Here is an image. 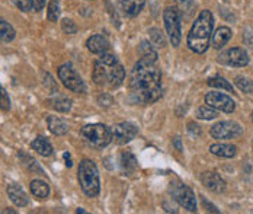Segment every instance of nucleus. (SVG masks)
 I'll use <instances>...</instances> for the list:
<instances>
[{"instance_id":"11","label":"nucleus","mask_w":253,"mask_h":214,"mask_svg":"<svg viewBox=\"0 0 253 214\" xmlns=\"http://www.w3.org/2000/svg\"><path fill=\"white\" fill-rule=\"evenodd\" d=\"M205 104L226 114H232L236 109V102L221 92H208L205 95Z\"/></svg>"},{"instance_id":"4","label":"nucleus","mask_w":253,"mask_h":214,"mask_svg":"<svg viewBox=\"0 0 253 214\" xmlns=\"http://www.w3.org/2000/svg\"><path fill=\"white\" fill-rule=\"evenodd\" d=\"M80 136L84 139V142H87L90 146L98 147V149H104V147H106L112 142L111 130L105 124H89V125H84L80 130Z\"/></svg>"},{"instance_id":"14","label":"nucleus","mask_w":253,"mask_h":214,"mask_svg":"<svg viewBox=\"0 0 253 214\" xmlns=\"http://www.w3.org/2000/svg\"><path fill=\"white\" fill-rule=\"evenodd\" d=\"M86 47L90 53L93 54H104L108 53L111 46L109 41L104 37V35H92L87 41H86Z\"/></svg>"},{"instance_id":"6","label":"nucleus","mask_w":253,"mask_h":214,"mask_svg":"<svg viewBox=\"0 0 253 214\" xmlns=\"http://www.w3.org/2000/svg\"><path fill=\"white\" fill-rule=\"evenodd\" d=\"M169 194L170 197L185 210H188L190 213L196 212V198L192 192L190 187H187L185 184L179 182V181H173L169 185Z\"/></svg>"},{"instance_id":"19","label":"nucleus","mask_w":253,"mask_h":214,"mask_svg":"<svg viewBox=\"0 0 253 214\" xmlns=\"http://www.w3.org/2000/svg\"><path fill=\"white\" fill-rule=\"evenodd\" d=\"M92 79L98 86H106V80H108V66L104 64L101 60H96L93 64V73H92Z\"/></svg>"},{"instance_id":"17","label":"nucleus","mask_w":253,"mask_h":214,"mask_svg":"<svg viewBox=\"0 0 253 214\" xmlns=\"http://www.w3.org/2000/svg\"><path fill=\"white\" fill-rule=\"evenodd\" d=\"M47 125H48V130L54 136H64V134L68 133V124L64 121L63 118H60V117L50 115L47 118Z\"/></svg>"},{"instance_id":"32","label":"nucleus","mask_w":253,"mask_h":214,"mask_svg":"<svg viewBox=\"0 0 253 214\" xmlns=\"http://www.w3.org/2000/svg\"><path fill=\"white\" fill-rule=\"evenodd\" d=\"M121 165H123L124 172H128V173L129 172H134L137 169V161H135V158L131 153H123Z\"/></svg>"},{"instance_id":"18","label":"nucleus","mask_w":253,"mask_h":214,"mask_svg":"<svg viewBox=\"0 0 253 214\" xmlns=\"http://www.w3.org/2000/svg\"><path fill=\"white\" fill-rule=\"evenodd\" d=\"M146 4V0H121V10L126 18L137 16Z\"/></svg>"},{"instance_id":"35","label":"nucleus","mask_w":253,"mask_h":214,"mask_svg":"<svg viewBox=\"0 0 253 214\" xmlns=\"http://www.w3.org/2000/svg\"><path fill=\"white\" fill-rule=\"evenodd\" d=\"M13 3H15V6L19 9V10H22V12H29V10H32V7H34V1L32 0H12Z\"/></svg>"},{"instance_id":"8","label":"nucleus","mask_w":253,"mask_h":214,"mask_svg":"<svg viewBox=\"0 0 253 214\" xmlns=\"http://www.w3.org/2000/svg\"><path fill=\"white\" fill-rule=\"evenodd\" d=\"M211 136L217 140H232L242 136L243 128L236 121H220L211 127Z\"/></svg>"},{"instance_id":"36","label":"nucleus","mask_w":253,"mask_h":214,"mask_svg":"<svg viewBox=\"0 0 253 214\" xmlns=\"http://www.w3.org/2000/svg\"><path fill=\"white\" fill-rule=\"evenodd\" d=\"M99 60H101L104 64H106V66H115V64H118V63H120V61H118V57H117L115 54H109V53L101 54Z\"/></svg>"},{"instance_id":"13","label":"nucleus","mask_w":253,"mask_h":214,"mask_svg":"<svg viewBox=\"0 0 253 214\" xmlns=\"http://www.w3.org/2000/svg\"><path fill=\"white\" fill-rule=\"evenodd\" d=\"M124 80H126V70L120 63L115 66H108L106 86H109L111 89H117L124 83Z\"/></svg>"},{"instance_id":"29","label":"nucleus","mask_w":253,"mask_h":214,"mask_svg":"<svg viewBox=\"0 0 253 214\" xmlns=\"http://www.w3.org/2000/svg\"><path fill=\"white\" fill-rule=\"evenodd\" d=\"M47 18L50 22H57L60 18V0H50L48 3V10H47Z\"/></svg>"},{"instance_id":"24","label":"nucleus","mask_w":253,"mask_h":214,"mask_svg":"<svg viewBox=\"0 0 253 214\" xmlns=\"http://www.w3.org/2000/svg\"><path fill=\"white\" fill-rule=\"evenodd\" d=\"M15 37H16V32L13 26L9 22H6L3 18H0V40L4 43H10L15 40Z\"/></svg>"},{"instance_id":"42","label":"nucleus","mask_w":253,"mask_h":214,"mask_svg":"<svg viewBox=\"0 0 253 214\" xmlns=\"http://www.w3.org/2000/svg\"><path fill=\"white\" fill-rule=\"evenodd\" d=\"M1 213H12V214H16V212H15V210H3V212H1Z\"/></svg>"},{"instance_id":"27","label":"nucleus","mask_w":253,"mask_h":214,"mask_svg":"<svg viewBox=\"0 0 253 214\" xmlns=\"http://www.w3.org/2000/svg\"><path fill=\"white\" fill-rule=\"evenodd\" d=\"M148 34H150V43H151L154 47H157V48H163V47L166 46V38H165V35L162 34V31H160V29H157V28H151V29L148 31Z\"/></svg>"},{"instance_id":"10","label":"nucleus","mask_w":253,"mask_h":214,"mask_svg":"<svg viewBox=\"0 0 253 214\" xmlns=\"http://www.w3.org/2000/svg\"><path fill=\"white\" fill-rule=\"evenodd\" d=\"M138 130L132 122H120L112 127L111 134H112V142L118 146H123L129 143L135 136Z\"/></svg>"},{"instance_id":"41","label":"nucleus","mask_w":253,"mask_h":214,"mask_svg":"<svg viewBox=\"0 0 253 214\" xmlns=\"http://www.w3.org/2000/svg\"><path fill=\"white\" fill-rule=\"evenodd\" d=\"M175 146H176L178 150H182V144H181V139H179V137L175 139Z\"/></svg>"},{"instance_id":"1","label":"nucleus","mask_w":253,"mask_h":214,"mask_svg":"<svg viewBox=\"0 0 253 214\" xmlns=\"http://www.w3.org/2000/svg\"><path fill=\"white\" fill-rule=\"evenodd\" d=\"M162 91V71L154 60L141 57L129 76V98L137 105H148L159 101Z\"/></svg>"},{"instance_id":"38","label":"nucleus","mask_w":253,"mask_h":214,"mask_svg":"<svg viewBox=\"0 0 253 214\" xmlns=\"http://www.w3.org/2000/svg\"><path fill=\"white\" fill-rule=\"evenodd\" d=\"M188 131H190L192 136H195V137H199L201 136V127L198 125V124H195V122H190L188 124Z\"/></svg>"},{"instance_id":"25","label":"nucleus","mask_w":253,"mask_h":214,"mask_svg":"<svg viewBox=\"0 0 253 214\" xmlns=\"http://www.w3.org/2000/svg\"><path fill=\"white\" fill-rule=\"evenodd\" d=\"M19 159L22 161V163L31 170V172H34V173H38V175H44V170H42V167L37 163L35 159H32L29 155H26V153H22V152H19Z\"/></svg>"},{"instance_id":"20","label":"nucleus","mask_w":253,"mask_h":214,"mask_svg":"<svg viewBox=\"0 0 253 214\" xmlns=\"http://www.w3.org/2000/svg\"><path fill=\"white\" fill-rule=\"evenodd\" d=\"M232 35H233V32H232V29H230L229 26H220V28L212 34V46H214L217 50L223 48V47L229 43V40L232 38Z\"/></svg>"},{"instance_id":"34","label":"nucleus","mask_w":253,"mask_h":214,"mask_svg":"<svg viewBox=\"0 0 253 214\" xmlns=\"http://www.w3.org/2000/svg\"><path fill=\"white\" fill-rule=\"evenodd\" d=\"M0 108L3 111H9L10 109V98L7 95V92L4 91V88L0 85Z\"/></svg>"},{"instance_id":"23","label":"nucleus","mask_w":253,"mask_h":214,"mask_svg":"<svg viewBox=\"0 0 253 214\" xmlns=\"http://www.w3.org/2000/svg\"><path fill=\"white\" fill-rule=\"evenodd\" d=\"M29 188H31V192H32L37 198H40V200L47 198V197L50 195V185H48L47 182L41 181V179H34V181H31Z\"/></svg>"},{"instance_id":"2","label":"nucleus","mask_w":253,"mask_h":214,"mask_svg":"<svg viewBox=\"0 0 253 214\" xmlns=\"http://www.w3.org/2000/svg\"><path fill=\"white\" fill-rule=\"evenodd\" d=\"M212 28H214V18L208 9L201 10L196 16L190 34H188V47L190 51L196 54H204L211 43L212 38Z\"/></svg>"},{"instance_id":"12","label":"nucleus","mask_w":253,"mask_h":214,"mask_svg":"<svg viewBox=\"0 0 253 214\" xmlns=\"http://www.w3.org/2000/svg\"><path fill=\"white\" fill-rule=\"evenodd\" d=\"M202 185L212 191V192H224L226 191V181L215 172H204L201 175Z\"/></svg>"},{"instance_id":"26","label":"nucleus","mask_w":253,"mask_h":214,"mask_svg":"<svg viewBox=\"0 0 253 214\" xmlns=\"http://www.w3.org/2000/svg\"><path fill=\"white\" fill-rule=\"evenodd\" d=\"M208 86L217 88V89H224V91H227V92H234L232 83H230L229 80H226L224 77H221V76H215V77L208 79Z\"/></svg>"},{"instance_id":"3","label":"nucleus","mask_w":253,"mask_h":214,"mask_svg":"<svg viewBox=\"0 0 253 214\" xmlns=\"http://www.w3.org/2000/svg\"><path fill=\"white\" fill-rule=\"evenodd\" d=\"M77 178H79V184L82 191L93 198L98 197L101 192V182H99V172L98 167L95 165V162L90 159H83L79 165V170H77Z\"/></svg>"},{"instance_id":"9","label":"nucleus","mask_w":253,"mask_h":214,"mask_svg":"<svg viewBox=\"0 0 253 214\" xmlns=\"http://www.w3.org/2000/svg\"><path fill=\"white\" fill-rule=\"evenodd\" d=\"M218 61L221 64L232 66V67H245L249 64V54L245 48L233 47V48L220 54Z\"/></svg>"},{"instance_id":"37","label":"nucleus","mask_w":253,"mask_h":214,"mask_svg":"<svg viewBox=\"0 0 253 214\" xmlns=\"http://www.w3.org/2000/svg\"><path fill=\"white\" fill-rule=\"evenodd\" d=\"M175 1L179 10H187L188 13H190L193 9V0H175Z\"/></svg>"},{"instance_id":"31","label":"nucleus","mask_w":253,"mask_h":214,"mask_svg":"<svg viewBox=\"0 0 253 214\" xmlns=\"http://www.w3.org/2000/svg\"><path fill=\"white\" fill-rule=\"evenodd\" d=\"M234 83H236V86H237L242 92H245V94H252L253 92V80L248 79V77L236 76Z\"/></svg>"},{"instance_id":"28","label":"nucleus","mask_w":253,"mask_h":214,"mask_svg":"<svg viewBox=\"0 0 253 214\" xmlns=\"http://www.w3.org/2000/svg\"><path fill=\"white\" fill-rule=\"evenodd\" d=\"M218 117V112L217 109H214L210 105H205V107H199L196 109V118L199 119H205V121H210V119H214Z\"/></svg>"},{"instance_id":"5","label":"nucleus","mask_w":253,"mask_h":214,"mask_svg":"<svg viewBox=\"0 0 253 214\" xmlns=\"http://www.w3.org/2000/svg\"><path fill=\"white\" fill-rule=\"evenodd\" d=\"M163 19H165V28L166 34L169 37V41L173 47H178L182 40V32H181V10L175 6H168L163 12Z\"/></svg>"},{"instance_id":"44","label":"nucleus","mask_w":253,"mask_h":214,"mask_svg":"<svg viewBox=\"0 0 253 214\" xmlns=\"http://www.w3.org/2000/svg\"><path fill=\"white\" fill-rule=\"evenodd\" d=\"M252 121H253V114H252Z\"/></svg>"},{"instance_id":"7","label":"nucleus","mask_w":253,"mask_h":214,"mask_svg":"<svg viewBox=\"0 0 253 214\" xmlns=\"http://www.w3.org/2000/svg\"><path fill=\"white\" fill-rule=\"evenodd\" d=\"M59 77L68 91H71L74 94L86 92V85H84L83 79L80 77V74L76 71V69L70 63L59 67Z\"/></svg>"},{"instance_id":"40","label":"nucleus","mask_w":253,"mask_h":214,"mask_svg":"<svg viewBox=\"0 0 253 214\" xmlns=\"http://www.w3.org/2000/svg\"><path fill=\"white\" fill-rule=\"evenodd\" d=\"M63 156H64V159H65V166H67V167H71V166H73V162H71L70 155H68V153H64Z\"/></svg>"},{"instance_id":"39","label":"nucleus","mask_w":253,"mask_h":214,"mask_svg":"<svg viewBox=\"0 0 253 214\" xmlns=\"http://www.w3.org/2000/svg\"><path fill=\"white\" fill-rule=\"evenodd\" d=\"M32 1H34V9L37 12H41L45 6V0H32Z\"/></svg>"},{"instance_id":"16","label":"nucleus","mask_w":253,"mask_h":214,"mask_svg":"<svg viewBox=\"0 0 253 214\" xmlns=\"http://www.w3.org/2000/svg\"><path fill=\"white\" fill-rule=\"evenodd\" d=\"M210 152L218 158H226V159H230V158H234L236 153H237V147L234 144H226V143H215V144H211L210 147Z\"/></svg>"},{"instance_id":"30","label":"nucleus","mask_w":253,"mask_h":214,"mask_svg":"<svg viewBox=\"0 0 253 214\" xmlns=\"http://www.w3.org/2000/svg\"><path fill=\"white\" fill-rule=\"evenodd\" d=\"M140 53H141V57H144V58H150V60L157 61V53H156V50L153 48V44L148 43V41H143V43H141V46H140Z\"/></svg>"},{"instance_id":"21","label":"nucleus","mask_w":253,"mask_h":214,"mask_svg":"<svg viewBox=\"0 0 253 214\" xmlns=\"http://www.w3.org/2000/svg\"><path fill=\"white\" fill-rule=\"evenodd\" d=\"M47 104L53 108V109L59 111V112H68L71 109V101L67 96L60 95V94H56L54 96H51L47 101Z\"/></svg>"},{"instance_id":"43","label":"nucleus","mask_w":253,"mask_h":214,"mask_svg":"<svg viewBox=\"0 0 253 214\" xmlns=\"http://www.w3.org/2000/svg\"><path fill=\"white\" fill-rule=\"evenodd\" d=\"M76 213H79V214H80V213H82V214H84V213H86V212H84V210H83V209H77V210H76Z\"/></svg>"},{"instance_id":"15","label":"nucleus","mask_w":253,"mask_h":214,"mask_svg":"<svg viewBox=\"0 0 253 214\" xmlns=\"http://www.w3.org/2000/svg\"><path fill=\"white\" fill-rule=\"evenodd\" d=\"M7 195H9V198L13 201V204L18 206V207H25V206H28V203H29V198H28L26 192L22 190L21 185H18V184H15V182L7 185Z\"/></svg>"},{"instance_id":"33","label":"nucleus","mask_w":253,"mask_h":214,"mask_svg":"<svg viewBox=\"0 0 253 214\" xmlns=\"http://www.w3.org/2000/svg\"><path fill=\"white\" fill-rule=\"evenodd\" d=\"M62 29H63L64 34H68V35H73V34H76L77 32V26H76V24L71 21V19H63L62 21Z\"/></svg>"},{"instance_id":"22","label":"nucleus","mask_w":253,"mask_h":214,"mask_svg":"<svg viewBox=\"0 0 253 214\" xmlns=\"http://www.w3.org/2000/svg\"><path fill=\"white\" fill-rule=\"evenodd\" d=\"M31 147L38 153V155H41V156H44V158H48V156H51L53 155V146L50 144V142L47 140V139H44V137H37L32 143H31Z\"/></svg>"}]
</instances>
